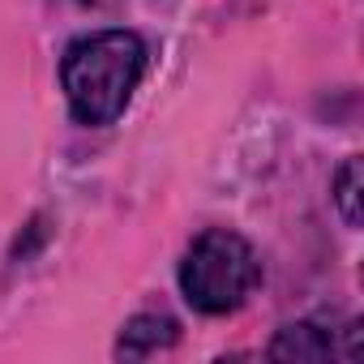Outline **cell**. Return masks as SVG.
I'll return each instance as SVG.
<instances>
[{"mask_svg": "<svg viewBox=\"0 0 364 364\" xmlns=\"http://www.w3.org/2000/svg\"><path fill=\"white\" fill-rule=\"evenodd\" d=\"M146 73V48L133 31H95L69 43L60 82L82 124H112Z\"/></svg>", "mask_w": 364, "mask_h": 364, "instance_id": "1", "label": "cell"}, {"mask_svg": "<svg viewBox=\"0 0 364 364\" xmlns=\"http://www.w3.org/2000/svg\"><path fill=\"white\" fill-rule=\"evenodd\" d=\"M257 257L249 249L245 236L236 232H202L185 262H180V287H185V300L198 313H232L249 300V291L257 287Z\"/></svg>", "mask_w": 364, "mask_h": 364, "instance_id": "2", "label": "cell"}, {"mask_svg": "<svg viewBox=\"0 0 364 364\" xmlns=\"http://www.w3.org/2000/svg\"><path fill=\"white\" fill-rule=\"evenodd\" d=\"M176 338H180V326H176L167 313H137V317L124 326V334H120V343H116V355H124V360H146V355L167 351Z\"/></svg>", "mask_w": 364, "mask_h": 364, "instance_id": "3", "label": "cell"}, {"mask_svg": "<svg viewBox=\"0 0 364 364\" xmlns=\"http://www.w3.org/2000/svg\"><path fill=\"white\" fill-rule=\"evenodd\" d=\"M326 355H330V338L313 321L283 326L270 343V360H326Z\"/></svg>", "mask_w": 364, "mask_h": 364, "instance_id": "4", "label": "cell"}, {"mask_svg": "<svg viewBox=\"0 0 364 364\" xmlns=\"http://www.w3.org/2000/svg\"><path fill=\"white\" fill-rule=\"evenodd\" d=\"M334 206L347 228H360V159L351 154L334 176Z\"/></svg>", "mask_w": 364, "mask_h": 364, "instance_id": "5", "label": "cell"}]
</instances>
